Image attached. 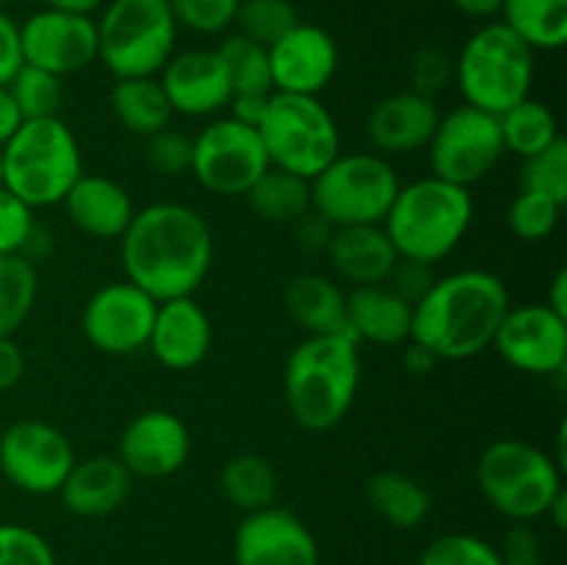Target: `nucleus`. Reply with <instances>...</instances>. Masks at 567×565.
I'll list each match as a JSON object with an SVG mask.
<instances>
[{
    "label": "nucleus",
    "mask_w": 567,
    "mask_h": 565,
    "mask_svg": "<svg viewBox=\"0 0 567 565\" xmlns=\"http://www.w3.org/2000/svg\"><path fill=\"white\" fill-rule=\"evenodd\" d=\"M158 302L133 286L116 280L100 286L81 310V332L97 352L125 358L147 349Z\"/></svg>",
    "instance_id": "4468645a"
},
{
    "label": "nucleus",
    "mask_w": 567,
    "mask_h": 565,
    "mask_svg": "<svg viewBox=\"0 0 567 565\" xmlns=\"http://www.w3.org/2000/svg\"><path fill=\"white\" fill-rule=\"evenodd\" d=\"M0 186H3V155H0Z\"/></svg>",
    "instance_id": "680f3d73"
},
{
    "label": "nucleus",
    "mask_w": 567,
    "mask_h": 565,
    "mask_svg": "<svg viewBox=\"0 0 567 565\" xmlns=\"http://www.w3.org/2000/svg\"><path fill=\"white\" fill-rule=\"evenodd\" d=\"M258 133L269 164L305 181H313L341 153L336 116L310 94H271Z\"/></svg>",
    "instance_id": "9d476101"
},
{
    "label": "nucleus",
    "mask_w": 567,
    "mask_h": 565,
    "mask_svg": "<svg viewBox=\"0 0 567 565\" xmlns=\"http://www.w3.org/2000/svg\"><path fill=\"white\" fill-rule=\"evenodd\" d=\"M0 565H59L53 546L25 524H0Z\"/></svg>",
    "instance_id": "c03bdc74"
},
{
    "label": "nucleus",
    "mask_w": 567,
    "mask_h": 565,
    "mask_svg": "<svg viewBox=\"0 0 567 565\" xmlns=\"http://www.w3.org/2000/svg\"><path fill=\"white\" fill-rule=\"evenodd\" d=\"M120 258L125 280L155 302L194 297L214 266V233L192 205L153 203L120 236Z\"/></svg>",
    "instance_id": "f257e3e1"
},
{
    "label": "nucleus",
    "mask_w": 567,
    "mask_h": 565,
    "mask_svg": "<svg viewBox=\"0 0 567 565\" xmlns=\"http://www.w3.org/2000/svg\"><path fill=\"white\" fill-rule=\"evenodd\" d=\"M520 188L567 205V142L557 138L551 147L540 150L520 166Z\"/></svg>",
    "instance_id": "ea45409f"
},
{
    "label": "nucleus",
    "mask_w": 567,
    "mask_h": 565,
    "mask_svg": "<svg viewBox=\"0 0 567 565\" xmlns=\"http://www.w3.org/2000/svg\"><path fill=\"white\" fill-rule=\"evenodd\" d=\"M399 181L391 158L374 150L338 153L310 181V205L330 227L382 225L396 199Z\"/></svg>",
    "instance_id": "1a4fd4ad"
},
{
    "label": "nucleus",
    "mask_w": 567,
    "mask_h": 565,
    "mask_svg": "<svg viewBox=\"0 0 567 565\" xmlns=\"http://www.w3.org/2000/svg\"><path fill=\"white\" fill-rule=\"evenodd\" d=\"M498 552H502L504 565H543L540 541L529 524H513Z\"/></svg>",
    "instance_id": "de8ad7c7"
},
{
    "label": "nucleus",
    "mask_w": 567,
    "mask_h": 565,
    "mask_svg": "<svg viewBox=\"0 0 567 565\" xmlns=\"http://www.w3.org/2000/svg\"><path fill=\"white\" fill-rule=\"evenodd\" d=\"M509 305L507 286L493 271H452L437 277L413 305L410 341L430 349L437 360H471L491 349Z\"/></svg>",
    "instance_id": "f03ea898"
},
{
    "label": "nucleus",
    "mask_w": 567,
    "mask_h": 565,
    "mask_svg": "<svg viewBox=\"0 0 567 565\" xmlns=\"http://www.w3.org/2000/svg\"><path fill=\"white\" fill-rule=\"evenodd\" d=\"M546 521H551L559 532L567 530V491H559V496L554 499L546 513Z\"/></svg>",
    "instance_id": "052dcab7"
},
{
    "label": "nucleus",
    "mask_w": 567,
    "mask_h": 565,
    "mask_svg": "<svg viewBox=\"0 0 567 565\" xmlns=\"http://www.w3.org/2000/svg\"><path fill=\"white\" fill-rule=\"evenodd\" d=\"M338 42L316 22H297L269 48L271 86L286 94L319 97L338 72Z\"/></svg>",
    "instance_id": "6ab92c4d"
},
{
    "label": "nucleus",
    "mask_w": 567,
    "mask_h": 565,
    "mask_svg": "<svg viewBox=\"0 0 567 565\" xmlns=\"http://www.w3.org/2000/svg\"><path fill=\"white\" fill-rule=\"evenodd\" d=\"M20 66V22H14L3 9H0V86H6V83L17 75Z\"/></svg>",
    "instance_id": "09e8293b"
},
{
    "label": "nucleus",
    "mask_w": 567,
    "mask_h": 565,
    "mask_svg": "<svg viewBox=\"0 0 567 565\" xmlns=\"http://www.w3.org/2000/svg\"><path fill=\"white\" fill-rule=\"evenodd\" d=\"M419 565H504L502 552L491 541L471 532H446L426 543Z\"/></svg>",
    "instance_id": "4c0bfd02"
},
{
    "label": "nucleus",
    "mask_w": 567,
    "mask_h": 565,
    "mask_svg": "<svg viewBox=\"0 0 567 565\" xmlns=\"http://www.w3.org/2000/svg\"><path fill=\"white\" fill-rule=\"evenodd\" d=\"M410 92H419L424 97L435 100L443 89L452 86L454 81V59L437 44H426L413 53L408 64Z\"/></svg>",
    "instance_id": "37998d69"
},
{
    "label": "nucleus",
    "mask_w": 567,
    "mask_h": 565,
    "mask_svg": "<svg viewBox=\"0 0 567 565\" xmlns=\"http://www.w3.org/2000/svg\"><path fill=\"white\" fill-rule=\"evenodd\" d=\"M111 114L133 136H153L172 125L169 100L158 75L155 78H120L111 89Z\"/></svg>",
    "instance_id": "c85d7f7f"
},
{
    "label": "nucleus",
    "mask_w": 567,
    "mask_h": 565,
    "mask_svg": "<svg viewBox=\"0 0 567 565\" xmlns=\"http://www.w3.org/2000/svg\"><path fill=\"white\" fill-rule=\"evenodd\" d=\"M365 502L385 524L419 530L432 513V496L419 480L402 471H377L365 482Z\"/></svg>",
    "instance_id": "cd10ccee"
},
{
    "label": "nucleus",
    "mask_w": 567,
    "mask_h": 565,
    "mask_svg": "<svg viewBox=\"0 0 567 565\" xmlns=\"http://www.w3.org/2000/svg\"><path fill=\"white\" fill-rule=\"evenodd\" d=\"M221 64H225L230 89L236 92H275L271 86L269 48L241 37V33H227L216 48Z\"/></svg>",
    "instance_id": "f704fd0d"
},
{
    "label": "nucleus",
    "mask_w": 567,
    "mask_h": 565,
    "mask_svg": "<svg viewBox=\"0 0 567 565\" xmlns=\"http://www.w3.org/2000/svg\"><path fill=\"white\" fill-rule=\"evenodd\" d=\"M491 349L515 371L557 377L567 366V319L546 302L509 305Z\"/></svg>",
    "instance_id": "2eb2a0df"
},
{
    "label": "nucleus",
    "mask_w": 567,
    "mask_h": 565,
    "mask_svg": "<svg viewBox=\"0 0 567 565\" xmlns=\"http://www.w3.org/2000/svg\"><path fill=\"white\" fill-rule=\"evenodd\" d=\"M297 22H302L297 6L291 0H241L236 14V31L252 42L271 48L280 37H286Z\"/></svg>",
    "instance_id": "e433bc0d"
},
{
    "label": "nucleus",
    "mask_w": 567,
    "mask_h": 565,
    "mask_svg": "<svg viewBox=\"0 0 567 565\" xmlns=\"http://www.w3.org/2000/svg\"><path fill=\"white\" fill-rule=\"evenodd\" d=\"M474 222L471 188L435 175L399 186L391 210L382 219L399 258L441 264L463 244Z\"/></svg>",
    "instance_id": "20e7f679"
},
{
    "label": "nucleus",
    "mask_w": 567,
    "mask_h": 565,
    "mask_svg": "<svg viewBox=\"0 0 567 565\" xmlns=\"http://www.w3.org/2000/svg\"><path fill=\"white\" fill-rule=\"evenodd\" d=\"M22 125L20 109H17L14 97H11L9 86H0V147L14 136L17 127Z\"/></svg>",
    "instance_id": "5fc2aeb1"
},
{
    "label": "nucleus",
    "mask_w": 567,
    "mask_h": 565,
    "mask_svg": "<svg viewBox=\"0 0 567 565\" xmlns=\"http://www.w3.org/2000/svg\"><path fill=\"white\" fill-rule=\"evenodd\" d=\"M116 458L133 480H166L192 458V430L172 410H144L122 430Z\"/></svg>",
    "instance_id": "f3484780"
},
{
    "label": "nucleus",
    "mask_w": 567,
    "mask_h": 565,
    "mask_svg": "<svg viewBox=\"0 0 567 565\" xmlns=\"http://www.w3.org/2000/svg\"><path fill=\"white\" fill-rule=\"evenodd\" d=\"M221 493L236 510L258 513V510L275 507L280 496V476L277 469L264 458V454L244 452L236 454L225 463L219 476Z\"/></svg>",
    "instance_id": "7c9ffc66"
},
{
    "label": "nucleus",
    "mask_w": 567,
    "mask_h": 565,
    "mask_svg": "<svg viewBox=\"0 0 567 565\" xmlns=\"http://www.w3.org/2000/svg\"><path fill=\"white\" fill-rule=\"evenodd\" d=\"M402 369L408 371L410 377H426L432 369L437 366V358L430 352L426 347H421V343L415 341H408L402 343Z\"/></svg>",
    "instance_id": "864d4df0"
},
{
    "label": "nucleus",
    "mask_w": 567,
    "mask_h": 565,
    "mask_svg": "<svg viewBox=\"0 0 567 565\" xmlns=\"http://www.w3.org/2000/svg\"><path fill=\"white\" fill-rule=\"evenodd\" d=\"M194 136H188L181 127H164L144 138V158L150 170L164 177H183L192 172Z\"/></svg>",
    "instance_id": "79ce46f5"
},
{
    "label": "nucleus",
    "mask_w": 567,
    "mask_h": 565,
    "mask_svg": "<svg viewBox=\"0 0 567 565\" xmlns=\"http://www.w3.org/2000/svg\"><path fill=\"white\" fill-rule=\"evenodd\" d=\"M319 559L310 526L280 504L247 513L233 535L236 565H319Z\"/></svg>",
    "instance_id": "a211bd4d"
},
{
    "label": "nucleus",
    "mask_w": 567,
    "mask_h": 565,
    "mask_svg": "<svg viewBox=\"0 0 567 565\" xmlns=\"http://www.w3.org/2000/svg\"><path fill=\"white\" fill-rule=\"evenodd\" d=\"M498 14L535 53H554L567 44V0H504Z\"/></svg>",
    "instance_id": "2f4dec72"
},
{
    "label": "nucleus",
    "mask_w": 567,
    "mask_h": 565,
    "mask_svg": "<svg viewBox=\"0 0 567 565\" xmlns=\"http://www.w3.org/2000/svg\"><path fill=\"white\" fill-rule=\"evenodd\" d=\"M291 227H293V238H297V244L305 249V253H324L332 227L327 225L324 219H319L313 210H310L308 216H302V219Z\"/></svg>",
    "instance_id": "603ef678"
},
{
    "label": "nucleus",
    "mask_w": 567,
    "mask_h": 565,
    "mask_svg": "<svg viewBox=\"0 0 567 565\" xmlns=\"http://www.w3.org/2000/svg\"><path fill=\"white\" fill-rule=\"evenodd\" d=\"M214 347V321L194 297L158 302L147 349L164 369L192 371Z\"/></svg>",
    "instance_id": "412c9836"
},
{
    "label": "nucleus",
    "mask_w": 567,
    "mask_h": 565,
    "mask_svg": "<svg viewBox=\"0 0 567 565\" xmlns=\"http://www.w3.org/2000/svg\"><path fill=\"white\" fill-rule=\"evenodd\" d=\"M97 14V61L116 81L155 78L175 53L181 28L166 0H105Z\"/></svg>",
    "instance_id": "6e6552de"
},
{
    "label": "nucleus",
    "mask_w": 567,
    "mask_h": 565,
    "mask_svg": "<svg viewBox=\"0 0 567 565\" xmlns=\"http://www.w3.org/2000/svg\"><path fill=\"white\" fill-rule=\"evenodd\" d=\"M72 441L55 424L20 419L0 432V474L28 496H53L75 465Z\"/></svg>",
    "instance_id": "ddd939ff"
},
{
    "label": "nucleus",
    "mask_w": 567,
    "mask_h": 565,
    "mask_svg": "<svg viewBox=\"0 0 567 565\" xmlns=\"http://www.w3.org/2000/svg\"><path fill=\"white\" fill-rule=\"evenodd\" d=\"M498 131H502L504 153L518 155L520 161L532 158L540 150L551 147L557 138H563L554 111L532 94L504 114H498Z\"/></svg>",
    "instance_id": "473e14b6"
},
{
    "label": "nucleus",
    "mask_w": 567,
    "mask_h": 565,
    "mask_svg": "<svg viewBox=\"0 0 567 565\" xmlns=\"http://www.w3.org/2000/svg\"><path fill=\"white\" fill-rule=\"evenodd\" d=\"M0 155L3 186L33 210L64 203L66 192L83 175L81 144L61 116L22 120Z\"/></svg>",
    "instance_id": "39448f33"
},
{
    "label": "nucleus",
    "mask_w": 567,
    "mask_h": 565,
    "mask_svg": "<svg viewBox=\"0 0 567 565\" xmlns=\"http://www.w3.org/2000/svg\"><path fill=\"white\" fill-rule=\"evenodd\" d=\"M286 314L308 336L347 332V291L321 271H299L282 286Z\"/></svg>",
    "instance_id": "bb28decb"
},
{
    "label": "nucleus",
    "mask_w": 567,
    "mask_h": 565,
    "mask_svg": "<svg viewBox=\"0 0 567 565\" xmlns=\"http://www.w3.org/2000/svg\"><path fill=\"white\" fill-rule=\"evenodd\" d=\"M360 343L349 332L308 336L282 371L286 408L305 432H330L352 410L360 391Z\"/></svg>",
    "instance_id": "7ed1b4c3"
},
{
    "label": "nucleus",
    "mask_w": 567,
    "mask_h": 565,
    "mask_svg": "<svg viewBox=\"0 0 567 565\" xmlns=\"http://www.w3.org/2000/svg\"><path fill=\"white\" fill-rule=\"evenodd\" d=\"M324 255L341 282L352 288L388 282L399 253L382 225L332 227Z\"/></svg>",
    "instance_id": "393cba45"
},
{
    "label": "nucleus",
    "mask_w": 567,
    "mask_h": 565,
    "mask_svg": "<svg viewBox=\"0 0 567 565\" xmlns=\"http://www.w3.org/2000/svg\"><path fill=\"white\" fill-rule=\"evenodd\" d=\"M37 225V210L0 186V255H20Z\"/></svg>",
    "instance_id": "a18cd8bd"
},
{
    "label": "nucleus",
    "mask_w": 567,
    "mask_h": 565,
    "mask_svg": "<svg viewBox=\"0 0 567 565\" xmlns=\"http://www.w3.org/2000/svg\"><path fill=\"white\" fill-rule=\"evenodd\" d=\"M39 271L22 255H0V338L14 336L37 308Z\"/></svg>",
    "instance_id": "72a5a7b5"
},
{
    "label": "nucleus",
    "mask_w": 567,
    "mask_h": 565,
    "mask_svg": "<svg viewBox=\"0 0 567 565\" xmlns=\"http://www.w3.org/2000/svg\"><path fill=\"white\" fill-rule=\"evenodd\" d=\"M413 305L391 286H360L347 294V332L358 343L402 347L410 341Z\"/></svg>",
    "instance_id": "a878e982"
},
{
    "label": "nucleus",
    "mask_w": 567,
    "mask_h": 565,
    "mask_svg": "<svg viewBox=\"0 0 567 565\" xmlns=\"http://www.w3.org/2000/svg\"><path fill=\"white\" fill-rule=\"evenodd\" d=\"M271 94L275 92H236L230 97V103H227V111H230L227 116L244 122V125L258 127L260 120H264Z\"/></svg>",
    "instance_id": "3c124183"
},
{
    "label": "nucleus",
    "mask_w": 567,
    "mask_h": 565,
    "mask_svg": "<svg viewBox=\"0 0 567 565\" xmlns=\"http://www.w3.org/2000/svg\"><path fill=\"white\" fill-rule=\"evenodd\" d=\"M449 3H452V9H457L460 14L471 17V20L491 22L493 17H498L504 0H449Z\"/></svg>",
    "instance_id": "4d7b16f0"
},
{
    "label": "nucleus",
    "mask_w": 567,
    "mask_h": 565,
    "mask_svg": "<svg viewBox=\"0 0 567 565\" xmlns=\"http://www.w3.org/2000/svg\"><path fill=\"white\" fill-rule=\"evenodd\" d=\"M269 166L258 127L233 116H214L194 136L192 175L210 194L244 197Z\"/></svg>",
    "instance_id": "f8f14e48"
},
{
    "label": "nucleus",
    "mask_w": 567,
    "mask_h": 565,
    "mask_svg": "<svg viewBox=\"0 0 567 565\" xmlns=\"http://www.w3.org/2000/svg\"><path fill=\"white\" fill-rule=\"evenodd\" d=\"M255 216L271 225H297L313 210L310 205V181L286 170L269 166L244 194Z\"/></svg>",
    "instance_id": "c756f323"
},
{
    "label": "nucleus",
    "mask_w": 567,
    "mask_h": 565,
    "mask_svg": "<svg viewBox=\"0 0 567 565\" xmlns=\"http://www.w3.org/2000/svg\"><path fill=\"white\" fill-rule=\"evenodd\" d=\"M50 249H53V236H50L48 227L39 225V222H37L20 255H22V258L31 260V264H39V260H42V258H48Z\"/></svg>",
    "instance_id": "6e6d98bb"
},
{
    "label": "nucleus",
    "mask_w": 567,
    "mask_h": 565,
    "mask_svg": "<svg viewBox=\"0 0 567 565\" xmlns=\"http://www.w3.org/2000/svg\"><path fill=\"white\" fill-rule=\"evenodd\" d=\"M543 302L548 305V308L554 310V314H559L563 319H567V269H557V275L551 277V282H548V291H546V299Z\"/></svg>",
    "instance_id": "13d9d810"
},
{
    "label": "nucleus",
    "mask_w": 567,
    "mask_h": 565,
    "mask_svg": "<svg viewBox=\"0 0 567 565\" xmlns=\"http://www.w3.org/2000/svg\"><path fill=\"white\" fill-rule=\"evenodd\" d=\"M426 153H430L432 175L465 188L485 181L507 155L498 131V116L465 103L449 114H441Z\"/></svg>",
    "instance_id": "9b49d317"
},
{
    "label": "nucleus",
    "mask_w": 567,
    "mask_h": 565,
    "mask_svg": "<svg viewBox=\"0 0 567 565\" xmlns=\"http://www.w3.org/2000/svg\"><path fill=\"white\" fill-rule=\"evenodd\" d=\"M61 208L78 233L97 242H120L136 214V205L122 183L86 172L66 192Z\"/></svg>",
    "instance_id": "5701e85b"
},
{
    "label": "nucleus",
    "mask_w": 567,
    "mask_h": 565,
    "mask_svg": "<svg viewBox=\"0 0 567 565\" xmlns=\"http://www.w3.org/2000/svg\"><path fill=\"white\" fill-rule=\"evenodd\" d=\"M437 120H441V109L435 100L404 89L374 103V109L365 116V138L371 150L385 158L413 155L426 150Z\"/></svg>",
    "instance_id": "4be33fe9"
},
{
    "label": "nucleus",
    "mask_w": 567,
    "mask_h": 565,
    "mask_svg": "<svg viewBox=\"0 0 567 565\" xmlns=\"http://www.w3.org/2000/svg\"><path fill=\"white\" fill-rule=\"evenodd\" d=\"M454 86L465 105L498 116L532 94L535 50L502 20L476 28L454 59Z\"/></svg>",
    "instance_id": "423d86ee"
},
{
    "label": "nucleus",
    "mask_w": 567,
    "mask_h": 565,
    "mask_svg": "<svg viewBox=\"0 0 567 565\" xmlns=\"http://www.w3.org/2000/svg\"><path fill=\"white\" fill-rule=\"evenodd\" d=\"M22 374H25V355L20 343L14 341V336L0 338V393L20 386Z\"/></svg>",
    "instance_id": "8fccbe9b"
},
{
    "label": "nucleus",
    "mask_w": 567,
    "mask_h": 565,
    "mask_svg": "<svg viewBox=\"0 0 567 565\" xmlns=\"http://www.w3.org/2000/svg\"><path fill=\"white\" fill-rule=\"evenodd\" d=\"M177 28L199 33V37H219L236 25L241 0H166Z\"/></svg>",
    "instance_id": "a19ab883"
},
{
    "label": "nucleus",
    "mask_w": 567,
    "mask_h": 565,
    "mask_svg": "<svg viewBox=\"0 0 567 565\" xmlns=\"http://www.w3.org/2000/svg\"><path fill=\"white\" fill-rule=\"evenodd\" d=\"M133 476L116 454L75 460L59 496L75 518H105L131 499Z\"/></svg>",
    "instance_id": "b1692460"
},
{
    "label": "nucleus",
    "mask_w": 567,
    "mask_h": 565,
    "mask_svg": "<svg viewBox=\"0 0 567 565\" xmlns=\"http://www.w3.org/2000/svg\"><path fill=\"white\" fill-rule=\"evenodd\" d=\"M44 9L66 11V14H83L94 17L105 6V0H42Z\"/></svg>",
    "instance_id": "bf43d9fd"
},
{
    "label": "nucleus",
    "mask_w": 567,
    "mask_h": 565,
    "mask_svg": "<svg viewBox=\"0 0 567 565\" xmlns=\"http://www.w3.org/2000/svg\"><path fill=\"white\" fill-rule=\"evenodd\" d=\"M6 86H9L22 120H50V116H61L64 78L22 64Z\"/></svg>",
    "instance_id": "c9c22d12"
},
{
    "label": "nucleus",
    "mask_w": 567,
    "mask_h": 565,
    "mask_svg": "<svg viewBox=\"0 0 567 565\" xmlns=\"http://www.w3.org/2000/svg\"><path fill=\"white\" fill-rule=\"evenodd\" d=\"M476 487L482 499L513 524L546 518L559 491H565V471L551 452L520 438H498L476 460Z\"/></svg>",
    "instance_id": "0eeeda50"
},
{
    "label": "nucleus",
    "mask_w": 567,
    "mask_h": 565,
    "mask_svg": "<svg viewBox=\"0 0 567 565\" xmlns=\"http://www.w3.org/2000/svg\"><path fill=\"white\" fill-rule=\"evenodd\" d=\"M435 266L430 264H421V260H408V258H399L396 266H393L391 277H388L385 286H391L393 291L399 294L402 299H408L410 305L419 302L426 291L432 288L435 282Z\"/></svg>",
    "instance_id": "49530a36"
},
{
    "label": "nucleus",
    "mask_w": 567,
    "mask_h": 565,
    "mask_svg": "<svg viewBox=\"0 0 567 565\" xmlns=\"http://www.w3.org/2000/svg\"><path fill=\"white\" fill-rule=\"evenodd\" d=\"M563 208L557 199L520 188L507 208V225L520 242H543L557 230Z\"/></svg>",
    "instance_id": "58836bf2"
},
{
    "label": "nucleus",
    "mask_w": 567,
    "mask_h": 565,
    "mask_svg": "<svg viewBox=\"0 0 567 565\" xmlns=\"http://www.w3.org/2000/svg\"><path fill=\"white\" fill-rule=\"evenodd\" d=\"M22 64L66 78L97 61L94 17L39 9L20 22Z\"/></svg>",
    "instance_id": "dca6fc26"
},
{
    "label": "nucleus",
    "mask_w": 567,
    "mask_h": 565,
    "mask_svg": "<svg viewBox=\"0 0 567 565\" xmlns=\"http://www.w3.org/2000/svg\"><path fill=\"white\" fill-rule=\"evenodd\" d=\"M9 3H17V0H0V9H3V6H9Z\"/></svg>",
    "instance_id": "e2e57ef3"
},
{
    "label": "nucleus",
    "mask_w": 567,
    "mask_h": 565,
    "mask_svg": "<svg viewBox=\"0 0 567 565\" xmlns=\"http://www.w3.org/2000/svg\"><path fill=\"white\" fill-rule=\"evenodd\" d=\"M158 81L172 111L192 120L221 114L233 97L230 78L216 48H192L181 53L175 50L158 72Z\"/></svg>",
    "instance_id": "aec40b11"
}]
</instances>
